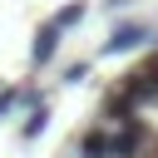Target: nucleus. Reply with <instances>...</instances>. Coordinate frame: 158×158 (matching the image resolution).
I'll return each instance as SVG.
<instances>
[{"label": "nucleus", "instance_id": "1", "mask_svg": "<svg viewBox=\"0 0 158 158\" xmlns=\"http://www.w3.org/2000/svg\"><path fill=\"white\" fill-rule=\"evenodd\" d=\"M148 40H153V30L128 20V25H114V30H109V40H104V54H128V49H138V44H148Z\"/></svg>", "mask_w": 158, "mask_h": 158}, {"label": "nucleus", "instance_id": "2", "mask_svg": "<svg viewBox=\"0 0 158 158\" xmlns=\"http://www.w3.org/2000/svg\"><path fill=\"white\" fill-rule=\"evenodd\" d=\"M79 158H118L114 128H89V133L79 138Z\"/></svg>", "mask_w": 158, "mask_h": 158}, {"label": "nucleus", "instance_id": "3", "mask_svg": "<svg viewBox=\"0 0 158 158\" xmlns=\"http://www.w3.org/2000/svg\"><path fill=\"white\" fill-rule=\"evenodd\" d=\"M54 49H59V30L54 25H40V35H35V44H30V64H49L54 59Z\"/></svg>", "mask_w": 158, "mask_h": 158}, {"label": "nucleus", "instance_id": "4", "mask_svg": "<svg viewBox=\"0 0 158 158\" xmlns=\"http://www.w3.org/2000/svg\"><path fill=\"white\" fill-rule=\"evenodd\" d=\"M49 25H54L59 35H64V30H74V25H84V5H79V0H69V5H64V10L49 20Z\"/></svg>", "mask_w": 158, "mask_h": 158}, {"label": "nucleus", "instance_id": "5", "mask_svg": "<svg viewBox=\"0 0 158 158\" xmlns=\"http://www.w3.org/2000/svg\"><path fill=\"white\" fill-rule=\"evenodd\" d=\"M44 123H49V104L40 99V104L30 109V118H25V138H40V133H44Z\"/></svg>", "mask_w": 158, "mask_h": 158}, {"label": "nucleus", "instance_id": "6", "mask_svg": "<svg viewBox=\"0 0 158 158\" xmlns=\"http://www.w3.org/2000/svg\"><path fill=\"white\" fill-rule=\"evenodd\" d=\"M84 79H89V59H79V64L64 69V84H84Z\"/></svg>", "mask_w": 158, "mask_h": 158}, {"label": "nucleus", "instance_id": "7", "mask_svg": "<svg viewBox=\"0 0 158 158\" xmlns=\"http://www.w3.org/2000/svg\"><path fill=\"white\" fill-rule=\"evenodd\" d=\"M15 104H20V89H5V94H0V118L15 114Z\"/></svg>", "mask_w": 158, "mask_h": 158}, {"label": "nucleus", "instance_id": "8", "mask_svg": "<svg viewBox=\"0 0 158 158\" xmlns=\"http://www.w3.org/2000/svg\"><path fill=\"white\" fill-rule=\"evenodd\" d=\"M104 5H109V10H128L133 0H104Z\"/></svg>", "mask_w": 158, "mask_h": 158}]
</instances>
